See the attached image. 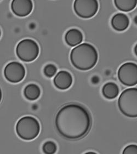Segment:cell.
<instances>
[{
    "instance_id": "cell-1",
    "label": "cell",
    "mask_w": 137,
    "mask_h": 154,
    "mask_svg": "<svg viewBox=\"0 0 137 154\" xmlns=\"http://www.w3.org/2000/svg\"><path fill=\"white\" fill-rule=\"evenodd\" d=\"M92 125L89 111L82 105L69 104L58 111L55 126L58 132L68 140H78L87 134Z\"/></svg>"
},
{
    "instance_id": "cell-2",
    "label": "cell",
    "mask_w": 137,
    "mask_h": 154,
    "mask_svg": "<svg viewBox=\"0 0 137 154\" xmlns=\"http://www.w3.org/2000/svg\"><path fill=\"white\" fill-rule=\"evenodd\" d=\"M70 58L72 65L76 69L87 71L96 65L98 60V53L93 45L83 43L72 49Z\"/></svg>"
},
{
    "instance_id": "cell-3",
    "label": "cell",
    "mask_w": 137,
    "mask_h": 154,
    "mask_svg": "<svg viewBox=\"0 0 137 154\" xmlns=\"http://www.w3.org/2000/svg\"><path fill=\"white\" fill-rule=\"evenodd\" d=\"M41 126L38 120L26 116L20 119L16 124V133L19 138L25 140L36 138L40 132Z\"/></svg>"
},
{
    "instance_id": "cell-4",
    "label": "cell",
    "mask_w": 137,
    "mask_h": 154,
    "mask_svg": "<svg viewBox=\"0 0 137 154\" xmlns=\"http://www.w3.org/2000/svg\"><path fill=\"white\" fill-rule=\"evenodd\" d=\"M118 106L120 111L126 116L137 117V88L123 91L118 98Z\"/></svg>"
},
{
    "instance_id": "cell-5",
    "label": "cell",
    "mask_w": 137,
    "mask_h": 154,
    "mask_svg": "<svg viewBox=\"0 0 137 154\" xmlns=\"http://www.w3.org/2000/svg\"><path fill=\"white\" fill-rule=\"evenodd\" d=\"M16 54L23 62H31L39 55L40 48L38 43L30 38L20 41L16 47Z\"/></svg>"
},
{
    "instance_id": "cell-6",
    "label": "cell",
    "mask_w": 137,
    "mask_h": 154,
    "mask_svg": "<svg viewBox=\"0 0 137 154\" xmlns=\"http://www.w3.org/2000/svg\"><path fill=\"white\" fill-rule=\"evenodd\" d=\"M120 82L126 86H134L137 85V64L127 62L118 69L117 72Z\"/></svg>"
},
{
    "instance_id": "cell-7",
    "label": "cell",
    "mask_w": 137,
    "mask_h": 154,
    "mask_svg": "<svg viewBox=\"0 0 137 154\" xmlns=\"http://www.w3.org/2000/svg\"><path fill=\"white\" fill-rule=\"evenodd\" d=\"M98 9L97 0H76L74 3L75 13L82 18H92L97 14Z\"/></svg>"
},
{
    "instance_id": "cell-8",
    "label": "cell",
    "mask_w": 137,
    "mask_h": 154,
    "mask_svg": "<svg viewBox=\"0 0 137 154\" xmlns=\"http://www.w3.org/2000/svg\"><path fill=\"white\" fill-rule=\"evenodd\" d=\"M26 71L23 65L19 62H10L4 69V76L11 83L21 82L25 76Z\"/></svg>"
},
{
    "instance_id": "cell-9",
    "label": "cell",
    "mask_w": 137,
    "mask_h": 154,
    "mask_svg": "<svg viewBox=\"0 0 137 154\" xmlns=\"http://www.w3.org/2000/svg\"><path fill=\"white\" fill-rule=\"evenodd\" d=\"M11 7L13 13L16 16L25 17L32 12L33 3L31 0H13Z\"/></svg>"
},
{
    "instance_id": "cell-10",
    "label": "cell",
    "mask_w": 137,
    "mask_h": 154,
    "mask_svg": "<svg viewBox=\"0 0 137 154\" xmlns=\"http://www.w3.org/2000/svg\"><path fill=\"white\" fill-rule=\"evenodd\" d=\"M72 77L70 72L65 70L58 72L53 79V83L58 89L66 90L72 86Z\"/></svg>"
},
{
    "instance_id": "cell-11",
    "label": "cell",
    "mask_w": 137,
    "mask_h": 154,
    "mask_svg": "<svg viewBox=\"0 0 137 154\" xmlns=\"http://www.w3.org/2000/svg\"><path fill=\"white\" fill-rule=\"evenodd\" d=\"M111 25L116 31H125L129 26V19L128 16L124 13H117L112 17L111 20Z\"/></svg>"
},
{
    "instance_id": "cell-12",
    "label": "cell",
    "mask_w": 137,
    "mask_h": 154,
    "mask_svg": "<svg viewBox=\"0 0 137 154\" xmlns=\"http://www.w3.org/2000/svg\"><path fill=\"white\" fill-rule=\"evenodd\" d=\"M83 39V34L78 29H71L65 35L66 43L69 46H76L82 42Z\"/></svg>"
},
{
    "instance_id": "cell-13",
    "label": "cell",
    "mask_w": 137,
    "mask_h": 154,
    "mask_svg": "<svg viewBox=\"0 0 137 154\" xmlns=\"http://www.w3.org/2000/svg\"><path fill=\"white\" fill-rule=\"evenodd\" d=\"M120 89L118 86L114 82H109L105 83L102 88L103 96L108 99H115L118 96Z\"/></svg>"
},
{
    "instance_id": "cell-14",
    "label": "cell",
    "mask_w": 137,
    "mask_h": 154,
    "mask_svg": "<svg viewBox=\"0 0 137 154\" xmlns=\"http://www.w3.org/2000/svg\"><path fill=\"white\" fill-rule=\"evenodd\" d=\"M40 87L34 83H31L25 87L24 89V95L29 100L34 101L37 100L41 95Z\"/></svg>"
},
{
    "instance_id": "cell-15",
    "label": "cell",
    "mask_w": 137,
    "mask_h": 154,
    "mask_svg": "<svg viewBox=\"0 0 137 154\" xmlns=\"http://www.w3.org/2000/svg\"><path fill=\"white\" fill-rule=\"evenodd\" d=\"M114 4L120 11L128 12L136 7L137 0H115Z\"/></svg>"
},
{
    "instance_id": "cell-16",
    "label": "cell",
    "mask_w": 137,
    "mask_h": 154,
    "mask_svg": "<svg viewBox=\"0 0 137 154\" xmlns=\"http://www.w3.org/2000/svg\"><path fill=\"white\" fill-rule=\"evenodd\" d=\"M57 146L54 142L48 141L44 143L42 146V150L44 154H53L56 152Z\"/></svg>"
},
{
    "instance_id": "cell-17",
    "label": "cell",
    "mask_w": 137,
    "mask_h": 154,
    "mask_svg": "<svg viewBox=\"0 0 137 154\" xmlns=\"http://www.w3.org/2000/svg\"><path fill=\"white\" fill-rule=\"evenodd\" d=\"M57 71V68L54 64H48L44 66V75L48 78L53 77Z\"/></svg>"
},
{
    "instance_id": "cell-18",
    "label": "cell",
    "mask_w": 137,
    "mask_h": 154,
    "mask_svg": "<svg viewBox=\"0 0 137 154\" xmlns=\"http://www.w3.org/2000/svg\"><path fill=\"white\" fill-rule=\"evenodd\" d=\"M123 154H137V145L131 144L124 149Z\"/></svg>"
},
{
    "instance_id": "cell-19",
    "label": "cell",
    "mask_w": 137,
    "mask_h": 154,
    "mask_svg": "<svg viewBox=\"0 0 137 154\" xmlns=\"http://www.w3.org/2000/svg\"><path fill=\"white\" fill-rule=\"evenodd\" d=\"M134 53L137 56V44L135 45V46L134 47Z\"/></svg>"
},
{
    "instance_id": "cell-20",
    "label": "cell",
    "mask_w": 137,
    "mask_h": 154,
    "mask_svg": "<svg viewBox=\"0 0 137 154\" xmlns=\"http://www.w3.org/2000/svg\"><path fill=\"white\" fill-rule=\"evenodd\" d=\"M134 22H135V23L137 24V16H136L135 17V18H134Z\"/></svg>"
}]
</instances>
